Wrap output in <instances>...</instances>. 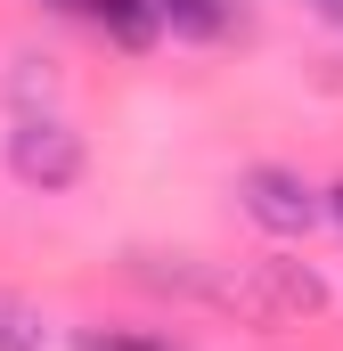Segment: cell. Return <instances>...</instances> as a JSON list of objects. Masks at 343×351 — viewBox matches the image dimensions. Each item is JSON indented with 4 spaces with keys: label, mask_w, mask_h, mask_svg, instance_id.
<instances>
[{
    "label": "cell",
    "mask_w": 343,
    "mask_h": 351,
    "mask_svg": "<svg viewBox=\"0 0 343 351\" xmlns=\"http://www.w3.org/2000/svg\"><path fill=\"white\" fill-rule=\"evenodd\" d=\"M58 8H74L82 25H98L115 49H147L156 41V8L147 0H58Z\"/></svg>",
    "instance_id": "4"
},
{
    "label": "cell",
    "mask_w": 343,
    "mask_h": 351,
    "mask_svg": "<svg viewBox=\"0 0 343 351\" xmlns=\"http://www.w3.org/2000/svg\"><path fill=\"white\" fill-rule=\"evenodd\" d=\"M90 164V147H82V131L66 123V114H16V131H8V172L25 180V188H41V196H66L74 180H82Z\"/></svg>",
    "instance_id": "1"
},
{
    "label": "cell",
    "mask_w": 343,
    "mask_h": 351,
    "mask_svg": "<svg viewBox=\"0 0 343 351\" xmlns=\"http://www.w3.org/2000/svg\"><path fill=\"white\" fill-rule=\"evenodd\" d=\"M311 8H319V16H327V25H343V0H311Z\"/></svg>",
    "instance_id": "8"
},
{
    "label": "cell",
    "mask_w": 343,
    "mask_h": 351,
    "mask_svg": "<svg viewBox=\"0 0 343 351\" xmlns=\"http://www.w3.org/2000/svg\"><path fill=\"white\" fill-rule=\"evenodd\" d=\"M74 351H172V343H164V335H123V327H106V335H98V327H90Z\"/></svg>",
    "instance_id": "7"
},
{
    "label": "cell",
    "mask_w": 343,
    "mask_h": 351,
    "mask_svg": "<svg viewBox=\"0 0 343 351\" xmlns=\"http://www.w3.org/2000/svg\"><path fill=\"white\" fill-rule=\"evenodd\" d=\"M229 311H254V319H311L327 311V286L303 262H246L229 269Z\"/></svg>",
    "instance_id": "2"
},
{
    "label": "cell",
    "mask_w": 343,
    "mask_h": 351,
    "mask_svg": "<svg viewBox=\"0 0 343 351\" xmlns=\"http://www.w3.org/2000/svg\"><path fill=\"white\" fill-rule=\"evenodd\" d=\"M41 343H49L41 311H33L25 294H8V286H0V351H41Z\"/></svg>",
    "instance_id": "6"
},
{
    "label": "cell",
    "mask_w": 343,
    "mask_h": 351,
    "mask_svg": "<svg viewBox=\"0 0 343 351\" xmlns=\"http://www.w3.org/2000/svg\"><path fill=\"white\" fill-rule=\"evenodd\" d=\"M237 196H246V213H254L270 237H303L327 204H319V188L303 172H286V164H254V172L237 180Z\"/></svg>",
    "instance_id": "3"
},
{
    "label": "cell",
    "mask_w": 343,
    "mask_h": 351,
    "mask_svg": "<svg viewBox=\"0 0 343 351\" xmlns=\"http://www.w3.org/2000/svg\"><path fill=\"white\" fill-rule=\"evenodd\" d=\"M327 213H335V221H343V188H327Z\"/></svg>",
    "instance_id": "9"
},
{
    "label": "cell",
    "mask_w": 343,
    "mask_h": 351,
    "mask_svg": "<svg viewBox=\"0 0 343 351\" xmlns=\"http://www.w3.org/2000/svg\"><path fill=\"white\" fill-rule=\"evenodd\" d=\"M156 8V33H180V41H221L229 33V0H147Z\"/></svg>",
    "instance_id": "5"
}]
</instances>
